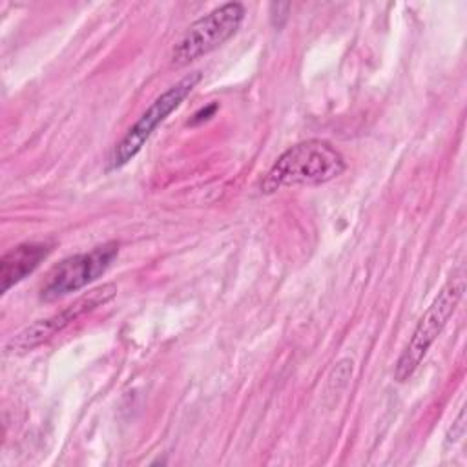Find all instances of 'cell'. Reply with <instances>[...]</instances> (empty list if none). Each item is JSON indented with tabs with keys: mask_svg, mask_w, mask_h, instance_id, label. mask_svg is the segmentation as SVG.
<instances>
[{
	"mask_svg": "<svg viewBox=\"0 0 467 467\" xmlns=\"http://www.w3.org/2000/svg\"><path fill=\"white\" fill-rule=\"evenodd\" d=\"M199 82L201 71H193L182 77L179 82L171 84L164 93H161L150 104V108L139 117V120L124 133V137L113 146L108 159V170H119L124 164H128L142 150V146L157 130V126L164 122L166 117L182 104V100L193 91V88Z\"/></svg>",
	"mask_w": 467,
	"mask_h": 467,
	"instance_id": "4",
	"label": "cell"
},
{
	"mask_svg": "<svg viewBox=\"0 0 467 467\" xmlns=\"http://www.w3.org/2000/svg\"><path fill=\"white\" fill-rule=\"evenodd\" d=\"M347 170L343 155L327 140L308 139L285 150L261 181L263 193L290 186H319Z\"/></svg>",
	"mask_w": 467,
	"mask_h": 467,
	"instance_id": "1",
	"label": "cell"
},
{
	"mask_svg": "<svg viewBox=\"0 0 467 467\" xmlns=\"http://www.w3.org/2000/svg\"><path fill=\"white\" fill-rule=\"evenodd\" d=\"M244 20L241 2H226L186 27L170 53V64L175 67L188 66L201 57L215 51L230 40Z\"/></svg>",
	"mask_w": 467,
	"mask_h": 467,
	"instance_id": "3",
	"label": "cell"
},
{
	"mask_svg": "<svg viewBox=\"0 0 467 467\" xmlns=\"http://www.w3.org/2000/svg\"><path fill=\"white\" fill-rule=\"evenodd\" d=\"M117 255L119 243L108 241L100 246H95L89 252H82L62 259L47 272L40 286V299L57 301L73 292H78L80 288L97 281L111 266Z\"/></svg>",
	"mask_w": 467,
	"mask_h": 467,
	"instance_id": "5",
	"label": "cell"
},
{
	"mask_svg": "<svg viewBox=\"0 0 467 467\" xmlns=\"http://www.w3.org/2000/svg\"><path fill=\"white\" fill-rule=\"evenodd\" d=\"M115 294H117V286L113 283H108V285H102L99 288L86 292L84 296L75 299L71 305H67L60 312H57L46 319H38L33 325L20 330L15 337L9 339V343L5 345V352L20 354V352L33 350L35 347L42 345L44 341H47L53 336H57L58 332H62L73 321H77L82 316L93 312L95 308L106 305L109 299L115 297Z\"/></svg>",
	"mask_w": 467,
	"mask_h": 467,
	"instance_id": "6",
	"label": "cell"
},
{
	"mask_svg": "<svg viewBox=\"0 0 467 467\" xmlns=\"http://www.w3.org/2000/svg\"><path fill=\"white\" fill-rule=\"evenodd\" d=\"M465 292V277L463 274L452 275L438 292L431 306L423 312L420 321L416 323L405 348L401 350L396 367H394V378L396 381L403 383L407 381L420 363L423 361L425 354L429 352L431 345L436 341V337L445 328L447 321L452 317L462 296Z\"/></svg>",
	"mask_w": 467,
	"mask_h": 467,
	"instance_id": "2",
	"label": "cell"
},
{
	"mask_svg": "<svg viewBox=\"0 0 467 467\" xmlns=\"http://www.w3.org/2000/svg\"><path fill=\"white\" fill-rule=\"evenodd\" d=\"M51 243H22L7 250L0 259L2 294L33 274L40 263L51 254Z\"/></svg>",
	"mask_w": 467,
	"mask_h": 467,
	"instance_id": "7",
	"label": "cell"
}]
</instances>
